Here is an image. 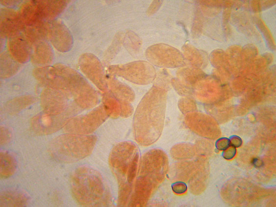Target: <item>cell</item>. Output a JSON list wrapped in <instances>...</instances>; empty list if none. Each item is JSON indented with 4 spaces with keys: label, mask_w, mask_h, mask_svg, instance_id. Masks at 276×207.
<instances>
[{
    "label": "cell",
    "mask_w": 276,
    "mask_h": 207,
    "mask_svg": "<svg viewBox=\"0 0 276 207\" xmlns=\"http://www.w3.org/2000/svg\"><path fill=\"white\" fill-rule=\"evenodd\" d=\"M165 107L164 91L153 86L142 99L134 116V136L140 145H151L159 138L164 124Z\"/></svg>",
    "instance_id": "obj_1"
},
{
    "label": "cell",
    "mask_w": 276,
    "mask_h": 207,
    "mask_svg": "<svg viewBox=\"0 0 276 207\" xmlns=\"http://www.w3.org/2000/svg\"><path fill=\"white\" fill-rule=\"evenodd\" d=\"M139 151L131 141L116 144L111 151L109 164L119 184L118 202L120 206L129 203L139 166Z\"/></svg>",
    "instance_id": "obj_2"
},
{
    "label": "cell",
    "mask_w": 276,
    "mask_h": 207,
    "mask_svg": "<svg viewBox=\"0 0 276 207\" xmlns=\"http://www.w3.org/2000/svg\"><path fill=\"white\" fill-rule=\"evenodd\" d=\"M140 162L139 175L128 204L131 207L145 206L162 181L166 172V155L161 150L153 149L146 152Z\"/></svg>",
    "instance_id": "obj_3"
},
{
    "label": "cell",
    "mask_w": 276,
    "mask_h": 207,
    "mask_svg": "<svg viewBox=\"0 0 276 207\" xmlns=\"http://www.w3.org/2000/svg\"><path fill=\"white\" fill-rule=\"evenodd\" d=\"M53 66L50 78L51 88L64 92L79 109H89L98 104V94L82 75L64 64Z\"/></svg>",
    "instance_id": "obj_4"
},
{
    "label": "cell",
    "mask_w": 276,
    "mask_h": 207,
    "mask_svg": "<svg viewBox=\"0 0 276 207\" xmlns=\"http://www.w3.org/2000/svg\"><path fill=\"white\" fill-rule=\"evenodd\" d=\"M72 195L80 205L105 207L111 204L110 193L101 175L89 166H80L71 178Z\"/></svg>",
    "instance_id": "obj_5"
},
{
    "label": "cell",
    "mask_w": 276,
    "mask_h": 207,
    "mask_svg": "<svg viewBox=\"0 0 276 207\" xmlns=\"http://www.w3.org/2000/svg\"><path fill=\"white\" fill-rule=\"evenodd\" d=\"M97 137L93 135L68 133L54 138L50 143L48 152L56 160L72 163L90 155L95 148Z\"/></svg>",
    "instance_id": "obj_6"
},
{
    "label": "cell",
    "mask_w": 276,
    "mask_h": 207,
    "mask_svg": "<svg viewBox=\"0 0 276 207\" xmlns=\"http://www.w3.org/2000/svg\"><path fill=\"white\" fill-rule=\"evenodd\" d=\"M109 75L122 77L137 84H148L156 77L155 70L152 65L145 61H136L125 64L110 66Z\"/></svg>",
    "instance_id": "obj_7"
},
{
    "label": "cell",
    "mask_w": 276,
    "mask_h": 207,
    "mask_svg": "<svg viewBox=\"0 0 276 207\" xmlns=\"http://www.w3.org/2000/svg\"><path fill=\"white\" fill-rule=\"evenodd\" d=\"M108 117L102 104L84 115L70 118L63 129L67 133L89 135L101 125Z\"/></svg>",
    "instance_id": "obj_8"
},
{
    "label": "cell",
    "mask_w": 276,
    "mask_h": 207,
    "mask_svg": "<svg viewBox=\"0 0 276 207\" xmlns=\"http://www.w3.org/2000/svg\"><path fill=\"white\" fill-rule=\"evenodd\" d=\"M69 97L62 91L45 87L40 96L41 105L44 111L50 114L68 113L71 115L78 110L71 106Z\"/></svg>",
    "instance_id": "obj_9"
},
{
    "label": "cell",
    "mask_w": 276,
    "mask_h": 207,
    "mask_svg": "<svg viewBox=\"0 0 276 207\" xmlns=\"http://www.w3.org/2000/svg\"><path fill=\"white\" fill-rule=\"evenodd\" d=\"M71 114H50L43 111L35 115L30 121V128L37 135H46L63 128Z\"/></svg>",
    "instance_id": "obj_10"
},
{
    "label": "cell",
    "mask_w": 276,
    "mask_h": 207,
    "mask_svg": "<svg viewBox=\"0 0 276 207\" xmlns=\"http://www.w3.org/2000/svg\"><path fill=\"white\" fill-rule=\"evenodd\" d=\"M78 65L82 72L98 88L102 91L107 90L103 67L96 56L90 53H83L79 59Z\"/></svg>",
    "instance_id": "obj_11"
},
{
    "label": "cell",
    "mask_w": 276,
    "mask_h": 207,
    "mask_svg": "<svg viewBox=\"0 0 276 207\" xmlns=\"http://www.w3.org/2000/svg\"><path fill=\"white\" fill-rule=\"evenodd\" d=\"M48 38L59 52H69L73 45L72 35L64 24L60 20L48 23Z\"/></svg>",
    "instance_id": "obj_12"
},
{
    "label": "cell",
    "mask_w": 276,
    "mask_h": 207,
    "mask_svg": "<svg viewBox=\"0 0 276 207\" xmlns=\"http://www.w3.org/2000/svg\"><path fill=\"white\" fill-rule=\"evenodd\" d=\"M25 25L19 12L12 9L0 10V36L10 37L22 32Z\"/></svg>",
    "instance_id": "obj_13"
},
{
    "label": "cell",
    "mask_w": 276,
    "mask_h": 207,
    "mask_svg": "<svg viewBox=\"0 0 276 207\" xmlns=\"http://www.w3.org/2000/svg\"><path fill=\"white\" fill-rule=\"evenodd\" d=\"M8 49L9 53L20 63L30 60L31 43L23 31L9 38Z\"/></svg>",
    "instance_id": "obj_14"
},
{
    "label": "cell",
    "mask_w": 276,
    "mask_h": 207,
    "mask_svg": "<svg viewBox=\"0 0 276 207\" xmlns=\"http://www.w3.org/2000/svg\"><path fill=\"white\" fill-rule=\"evenodd\" d=\"M53 57L52 48L46 40L31 44L30 60L34 65L39 67L50 66Z\"/></svg>",
    "instance_id": "obj_15"
},
{
    "label": "cell",
    "mask_w": 276,
    "mask_h": 207,
    "mask_svg": "<svg viewBox=\"0 0 276 207\" xmlns=\"http://www.w3.org/2000/svg\"><path fill=\"white\" fill-rule=\"evenodd\" d=\"M36 10L40 18L50 22L55 20L66 8L67 0H34Z\"/></svg>",
    "instance_id": "obj_16"
},
{
    "label": "cell",
    "mask_w": 276,
    "mask_h": 207,
    "mask_svg": "<svg viewBox=\"0 0 276 207\" xmlns=\"http://www.w3.org/2000/svg\"><path fill=\"white\" fill-rule=\"evenodd\" d=\"M146 56L149 62L159 67H167L174 64L176 57L169 50L160 45H155L149 48Z\"/></svg>",
    "instance_id": "obj_17"
},
{
    "label": "cell",
    "mask_w": 276,
    "mask_h": 207,
    "mask_svg": "<svg viewBox=\"0 0 276 207\" xmlns=\"http://www.w3.org/2000/svg\"><path fill=\"white\" fill-rule=\"evenodd\" d=\"M29 201L28 194L23 190L17 189H8L0 193V206L23 207Z\"/></svg>",
    "instance_id": "obj_18"
},
{
    "label": "cell",
    "mask_w": 276,
    "mask_h": 207,
    "mask_svg": "<svg viewBox=\"0 0 276 207\" xmlns=\"http://www.w3.org/2000/svg\"><path fill=\"white\" fill-rule=\"evenodd\" d=\"M106 78L107 87L110 93L120 101L130 103L135 98L133 91L128 86L123 83L109 75Z\"/></svg>",
    "instance_id": "obj_19"
},
{
    "label": "cell",
    "mask_w": 276,
    "mask_h": 207,
    "mask_svg": "<svg viewBox=\"0 0 276 207\" xmlns=\"http://www.w3.org/2000/svg\"><path fill=\"white\" fill-rule=\"evenodd\" d=\"M20 63L7 52L0 54V77L2 78L14 76L19 70Z\"/></svg>",
    "instance_id": "obj_20"
},
{
    "label": "cell",
    "mask_w": 276,
    "mask_h": 207,
    "mask_svg": "<svg viewBox=\"0 0 276 207\" xmlns=\"http://www.w3.org/2000/svg\"><path fill=\"white\" fill-rule=\"evenodd\" d=\"M17 167L15 159L6 151L0 152V177L7 178L12 176Z\"/></svg>",
    "instance_id": "obj_21"
},
{
    "label": "cell",
    "mask_w": 276,
    "mask_h": 207,
    "mask_svg": "<svg viewBox=\"0 0 276 207\" xmlns=\"http://www.w3.org/2000/svg\"><path fill=\"white\" fill-rule=\"evenodd\" d=\"M102 101V105L109 117L117 118L121 115V102L110 93H105Z\"/></svg>",
    "instance_id": "obj_22"
},
{
    "label": "cell",
    "mask_w": 276,
    "mask_h": 207,
    "mask_svg": "<svg viewBox=\"0 0 276 207\" xmlns=\"http://www.w3.org/2000/svg\"><path fill=\"white\" fill-rule=\"evenodd\" d=\"M35 101V98L31 96L19 97L8 102L5 109L9 113H16L30 105Z\"/></svg>",
    "instance_id": "obj_23"
},
{
    "label": "cell",
    "mask_w": 276,
    "mask_h": 207,
    "mask_svg": "<svg viewBox=\"0 0 276 207\" xmlns=\"http://www.w3.org/2000/svg\"><path fill=\"white\" fill-rule=\"evenodd\" d=\"M121 104V112L120 116L127 118L131 116L133 109L130 103L120 101Z\"/></svg>",
    "instance_id": "obj_24"
},
{
    "label": "cell",
    "mask_w": 276,
    "mask_h": 207,
    "mask_svg": "<svg viewBox=\"0 0 276 207\" xmlns=\"http://www.w3.org/2000/svg\"><path fill=\"white\" fill-rule=\"evenodd\" d=\"M173 191L176 194H181L186 192L187 189L186 184L182 181H176L171 185Z\"/></svg>",
    "instance_id": "obj_25"
},
{
    "label": "cell",
    "mask_w": 276,
    "mask_h": 207,
    "mask_svg": "<svg viewBox=\"0 0 276 207\" xmlns=\"http://www.w3.org/2000/svg\"><path fill=\"white\" fill-rule=\"evenodd\" d=\"M231 146L229 138L226 137H221L218 139L215 143L216 148L220 151H224Z\"/></svg>",
    "instance_id": "obj_26"
},
{
    "label": "cell",
    "mask_w": 276,
    "mask_h": 207,
    "mask_svg": "<svg viewBox=\"0 0 276 207\" xmlns=\"http://www.w3.org/2000/svg\"><path fill=\"white\" fill-rule=\"evenodd\" d=\"M11 133L8 129L4 127H0V144H5L9 142Z\"/></svg>",
    "instance_id": "obj_27"
},
{
    "label": "cell",
    "mask_w": 276,
    "mask_h": 207,
    "mask_svg": "<svg viewBox=\"0 0 276 207\" xmlns=\"http://www.w3.org/2000/svg\"><path fill=\"white\" fill-rule=\"evenodd\" d=\"M236 153V149L234 147L230 146L222 153V156L226 159H231L234 157Z\"/></svg>",
    "instance_id": "obj_28"
},
{
    "label": "cell",
    "mask_w": 276,
    "mask_h": 207,
    "mask_svg": "<svg viewBox=\"0 0 276 207\" xmlns=\"http://www.w3.org/2000/svg\"><path fill=\"white\" fill-rule=\"evenodd\" d=\"M231 146L237 148L240 147L242 144L241 138L237 135H232L229 137Z\"/></svg>",
    "instance_id": "obj_29"
},
{
    "label": "cell",
    "mask_w": 276,
    "mask_h": 207,
    "mask_svg": "<svg viewBox=\"0 0 276 207\" xmlns=\"http://www.w3.org/2000/svg\"><path fill=\"white\" fill-rule=\"evenodd\" d=\"M251 164L256 168H260L264 165V162L259 158H253L251 160Z\"/></svg>",
    "instance_id": "obj_30"
}]
</instances>
